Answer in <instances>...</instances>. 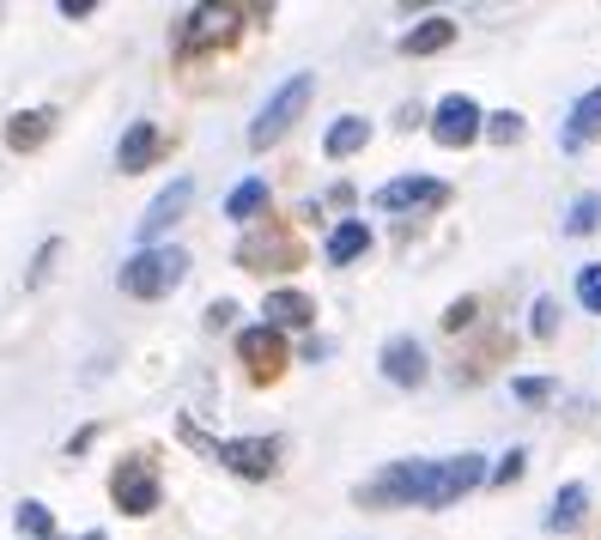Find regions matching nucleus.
<instances>
[{
	"mask_svg": "<svg viewBox=\"0 0 601 540\" xmlns=\"http://www.w3.org/2000/svg\"><path fill=\"white\" fill-rule=\"evenodd\" d=\"M183 274H189V249H176V243H152V249H134L122 262V274H116V286L128 292V298H171L176 286H183Z\"/></svg>",
	"mask_w": 601,
	"mask_h": 540,
	"instance_id": "1",
	"label": "nucleus"
},
{
	"mask_svg": "<svg viewBox=\"0 0 601 540\" xmlns=\"http://www.w3.org/2000/svg\"><path fill=\"white\" fill-rule=\"evenodd\" d=\"M426 492H431V461H389V468H377L370 480H359V505L365 510H401V505H419L426 510Z\"/></svg>",
	"mask_w": 601,
	"mask_h": 540,
	"instance_id": "2",
	"label": "nucleus"
},
{
	"mask_svg": "<svg viewBox=\"0 0 601 540\" xmlns=\"http://www.w3.org/2000/svg\"><path fill=\"white\" fill-rule=\"evenodd\" d=\"M310 92H316V80H310V73H292V80H286V85H279V92L262 104V115L249 122V146H255V152H267L274 140H286V134H292V122L304 115V104H310Z\"/></svg>",
	"mask_w": 601,
	"mask_h": 540,
	"instance_id": "3",
	"label": "nucleus"
},
{
	"mask_svg": "<svg viewBox=\"0 0 601 540\" xmlns=\"http://www.w3.org/2000/svg\"><path fill=\"white\" fill-rule=\"evenodd\" d=\"M159 498H164V486H159V468H152L146 456L116 461V473H110V505H116L122 517H152Z\"/></svg>",
	"mask_w": 601,
	"mask_h": 540,
	"instance_id": "4",
	"label": "nucleus"
},
{
	"mask_svg": "<svg viewBox=\"0 0 601 540\" xmlns=\"http://www.w3.org/2000/svg\"><path fill=\"white\" fill-rule=\"evenodd\" d=\"M492 480V468H486V456L475 449H462V456H438L431 461V492H426V510H444L456 505V498H468L475 486Z\"/></svg>",
	"mask_w": 601,
	"mask_h": 540,
	"instance_id": "5",
	"label": "nucleus"
},
{
	"mask_svg": "<svg viewBox=\"0 0 601 540\" xmlns=\"http://www.w3.org/2000/svg\"><path fill=\"white\" fill-rule=\"evenodd\" d=\"M480 134H486V110L475 104V98L468 92L438 98V110H431V140H438V146L462 152V146H475Z\"/></svg>",
	"mask_w": 601,
	"mask_h": 540,
	"instance_id": "6",
	"label": "nucleus"
},
{
	"mask_svg": "<svg viewBox=\"0 0 601 540\" xmlns=\"http://www.w3.org/2000/svg\"><path fill=\"white\" fill-rule=\"evenodd\" d=\"M279 437H213V456H220V468L243 473V480H267V473L279 468Z\"/></svg>",
	"mask_w": 601,
	"mask_h": 540,
	"instance_id": "7",
	"label": "nucleus"
},
{
	"mask_svg": "<svg viewBox=\"0 0 601 540\" xmlns=\"http://www.w3.org/2000/svg\"><path fill=\"white\" fill-rule=\"evenodd\" d=\"M189 207H195V176H171V183L152 195V207L140 213V249H152V243H159Z\"/></svg>",
	"mask_w": 601,
	"mask_h": 540,
	"instance_id": "8",
	"label": "nucleus"
},
{
	"mask_svg": "<svg viewBox=\"0 0 601 540\" xmlns=\"http://www.w3.org/2000/svg\"><path fill=\"white\" fill-rule=\"evenodd\" d=\"M450 201V183L444 176H395V183L377 189V207L383 213H431Z\"/></svg>",
	"mask_w": 601,
	"mask_h": 540,
	"instance_id": "9",
	"label": "nucleus"
},
{
	"mask_svg": "<svg viewBox=\"0 0 601 540\" xmlns=\"http://www.w3.org/2000/svg\"><path fill=\"white\" fill-rule=\"evenodd\" d=\"M383 377H389L395 389H419V383L431 377V358H426V346H419L414 334H395V340L383 346Z\"/></svg>",
	"mask_w": 601,
	"mask_h": 540,
	"instance_id": "10",
	"label": "nucleus"
},
{
	"mask_svg": "<svg viewBox=\"0 0 601 540\" xmlns=\"http://www.w3.org/2000/svg\"><path fill=\"white\" fill-rule=\"evenodd\" d=\"M237 37V12L232 7H195L183 12V49H213Z\"/></svg>",
	"mask_w": 601,
	"mask_h": 540,
	"instance_id": "11",
	"label": "nucleus"
},
{
	"mask_svg": "<svg viewBox=\"0 0 601 540\" xmlns=\"http://www.w3.org/2000/svg\"><path fill=\"white\" fill-rule=\"evenodd\" d=\"M237 353H243V365H249L255 370V377H274V370H279V358H286V334H279V328H243L237 334Z\"/></svg>",
	"mask_w": 601,
	"mask_h": 540,
	"instance_id": "12",
	"label": "nucleus"
},
{
	"mask_svg": "<svg viewBox=\"0 0 601 540\" xmlns=\"http://www.w3.org/2000/svg\"><path fill=\"white\" fill-rule=\"evenodd\" d=\"M590 140H601V85H590V92L571 104L566 128H559V146H566V152H583Z\"/></svg>",
	"mask_w": 601,
	"mask_h": 540,
	"instance_id": "13",
	"label": "nucleus"
},
{
	"mask_svg": "<svg viewBox=\"0 0 601 540\" xmlns=\"http://www.w3.org/2000/svg\"><path fill=\"white\" fill-rule=\"evenodd\" d=\"M583 517H590V486H583V480L559 486L553 505H547V534H571V529H583Z\"/></svg>",
	"mask_w": 601,
	"mask_h": 540,
	"instance_id": "14",
	"label": "nucleus"
},
{
	"mask_svg": "<svg viewBox=\"0 0 601 540\" xmlns=\"http://www.w3.org/2000/svg\"><path fill=\"white\" fill-rule=\"evenodd\" d=\"M159 146H164L159 128H152V122H134V128L122 134V146H116V171H122V176H140L152 159H159Z\"/></svg>",
	"mask_w": 601,
	"mask_h": 540,
	"instance_id": "15",
	"label": "nucleus"
},
{
	"mask_svg": "<svg viewBox=\"0 0 601 540\" xmlns=\"http://www.w3.org/2000/svg\"><path fill=\"white\" fill-rule=\"evenodd\" d=\"M262 310H267V328H279V334H286V328H310V323H316V304L304 298V292H286V286L267 292Z\"/></svg>",
	"mask_w": 601,
	"mask_h": 540,
	"instance_id": "16",
	"label": "nucleus"
},
{
	"mask_svg": "<svg viewBox=\"0 0 601 540\" xmlns=\"http://www.w3.org/2000/svg\"><path fill=\"white\" fill-rule=\"evenodd\" d=\"M49 134H55V110H19V115H7V146L12 152H37Z\"/></svg>",
	"mask_w": 601,
	"mask_h": 540,
	"instance_id": "17",
	"label": "nucleus"
},
{
	"mask_svg": "<svg viewBox=\"0 0 601 540\" xmlns=\"http://www.w3.org/2000/svg\"><path fill=\"white\" fill-rule=\"evenodd\" d=\"M267 201H274V195H267L262 176H243L232 195H225V218H232V225H255V218L267 213Z\"/></svg>",
	"mask_w": 601,
	"mask_h": 540,
	"instance_id": "18",
	"label": "nucleus"
},
{
	"mask_svg": "<svg viewBox=\"0 0 601 540\" xmlns=\"http://www.w3.org/2000/svg\"><path fill=\"white\" fill-rule=\"evenodd\" d=\"M359 255H370V225L365 218H340V225L328 231V262L347 267V262H359Z\"/></svg>",
	"mask_w": 601,
	"mask_h": 540,
	"instance_id": "19",
	"label": "nucleus"
},
{
	"mask_svg": "<svg viewBox=\"0 0 601 540\" xmlns=\"http://www.w3.org/2000/svg\"><path fill=\"white\" fill-rule=\"evenodd\" d=\"M237 267H298V243H286V237H249L237 249Z\"/></svg>",
	"mask_w": 601,
	"mask_h": 540,
	"instance_id": "20",
	"label": "nucleus"
},
{
	"mask_svg": "<svg viewBox=\"0 0 601 540\" xmlns=\"http://www.w3.org/2000/svg\"><path fill=\"white\" fill-rule=\"evenodd\" d=\"M456 43V19H419L414 31L401 37V55H438V49Z\"/></svg>",
	"mask_w": 601,
	"mask_h": 540,
	"instance_id": "21",
	"label": "nucleus"
},
{
	"mask_svg": "<svg viewBox=\"0 0 601 540\" xmlns=\"http://www.w3.org/2000/svg\"><path fill=\"white\" fill-rule=\"evenodd\" d=\"M365 140H370V122H365V115H340V122L323 134V152H328V159H353Z\"/></svg>",
	"mask_w": 601,
	"mask_h": 540,
	"instance_id": "22",
	"label": "nucleus"
},
{
	"mask_svg": "<svg viewBox=\"0 0 601 540\" xmlns=\"http://www.w3.org/2000/svg\"><path fill=\"white\" fill-rule=\"evenodd\" d=\"M19 529L31 540H55V510L37 505V498H19Z\"/></svg>",
	"mask_w": 601,
	"mask_h": 540,
	"instance_id": "23",
	"label": "nucleus"
},
{
	"mask_svg": "<svg viewBox=\"0 0 601 540\" xmlns=\"http://www.w3.org/2000/svg\"><path fill=\"white\" fill-rule=\"evenodd\" d=\"M522 134H529V122H522L517 110H492V115H486V140H498V146H517Z\"/></svg>",
	"mask_w": 601,
	"mask_h": 540,
	"instance_id": "24",
	"label": "nucleus"
},
{
	"mask_svg": "<svg viewBox=\"0 0 601 540\" xmlns=\"http://www.w3.org/2000/svg\"><path fill=\"white\" fill-rule=\"evenodd\" d=\"M595 225H601V195H578V201H571V213H566V231H571V237H590Z\"/></svg>",
	"mask_w": 601,
	"mask_h": 540,
	"instance_id": "25",
	"label": "nucleus"
},
{
	"mask_svg": "<svg viewBox=\"0 0 601 540\" xmlns=\"http://www.w3.org/2000/svg\"><path fill=\"white\" fill-rule=\"evenodd\" d=\"M578 304H583L590 316H601V262H590V267L578 274Z\"/></svg>",
	"mask_w": 601,
	"mask_h": 540,
	"instance_id": "26",
	"label": "nucleus"
},
{
	"mask_svg": "<svg viewBox=\"0 0 601 540\" xmlns=\"http://www.w3.org/2000/svg\"><path fill=\"white\" fill-rule=\"evenodd\" d=\"M510 395H517L522 407H541V401H553V383H547V377H517V383H510Z\"/></svg>",
	"mask_w": 601,
	"mask_h": 540,
	"instance_id": "27",
	"label": "nucleus"
},
{
	"mask_svg": "<svg viewBox=\"0 0 601 540\" xmlns=\"http://www.w3.org/2000/svg\"><path fill=\"white\" fill-rule=\"evenodd\" d=\"M522 468H529V449H505V461L492 468V486H510V480H522Z\"/></svg>",
	"mask_w": 601,
	"mask_h": 540,
	"instance_id": "28",
	"label": "nucleus"
},
{
	"mask_svg": "<svg viewBox=\"0 0 601 540\" xmlns=\"http://www.w3.org/2000/svg\"><path fill=\"white\" fill-rule=\"evenodd\" d=\"M529 328L541 334V340H553V328H559V304H553V298H534V316H529Z\"/></svg>",
	"mask_w": 601,
	"mask_h": 540,
	"instance_id": "29",
	"label": "nucleus"
},
{
	"mask_svg": "<svg viewBox=\"0 0 601 540\" xmlns=\"http://www.w3.org/2000/svg\"><path fill=\"white\" fill-rule=\"evenodd\" d=\"M475 310H480L475 298H456L450 310H444V328H468V323H475Z\"/></svg>",
	"mask_w": 601,
	"mask_h": 540,
	"instance_id": "30",
	"label": "nucleus"
},
{
	"mask_svg": "<svg viewBox=\"0 0 601 540\" xmlns=\"http://www.w3.org/2000/svg\"><path fill=\"white\" fill-rule=\"evenodd\" d=\"M328 353H335V346H328V340H323V334H310V340H304V358H310V365H323V358H328Z\"/></svg>",
	"mask_w": 601,
	"mask_h": 540,
	"instance_id": "31",
	"label": "nucleus"
},
{
	"mask_svg": "<svg viewBox=\"0 0 601 540\" xmlns=\"http://www.w3.org/2000/svg\"><path fill=\"white\" fill-rule=\"evenodd\" d=\"M80 540H110V534H104V529H85V534H80Z\"/></svg>",
	"mask_w": 601,
	"mask_h": 540,
	"instance_id": "32",
	"label": "nucleus"
}]
</instances>
